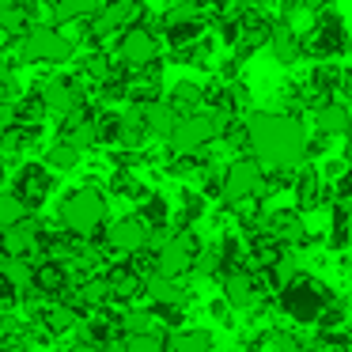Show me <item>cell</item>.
<instances>
[{
    "instance_id": "obj_26",
    "label": "cell",
    "mask_w": 352,
    "mask_h": 352,
    "mask_svg": "<svg viewBox=\"0 0 352 352\" xmlns=\"http://www.w3.org/2000/svg\"><path fill=\"white\" fill-rule=\"evenodd\" d=\"M170 352H216V341L208 329H182L170 341Z\"/></svg>"
},
{
    "instance_id": "obj_12",
    "label": "cell",
    "mask_w": 352,
    "mask_h": 352,
    "mask_svg": "<svg viewBox=\"0 0 352 352\" xmlns=\"http://www.w3.org/2000/svg\"><path fill=\"white\" fill-rule=\"evenodd\" d=\"M311 114H314L311 122H314V133H318V137H326V140L352 137V107H349V102L326 99V102H318Z\"/></svg>"
},
{
    "instance_id": "obj_34",
    "label": "cell",
    "mask_w": 352,
    "mask_h": 352,
    "mask_svg": "<svg viewBox=\"0 0 352 352\" xmlns=\"http://www.w3.org/2000/svg\"><path fill=\"white\" fill-rule=\"evenodd\" d=\"M140 216H144L152 228H163V223H167V201H163V197H144Z\"/></svg>"
},
{
    "instance_id": "obj_40",
    "label": "cell",
    "mask_w": 352,
    "mask_h": 352,
    "mask_svg": "<svg viewBox=\"0 0 352 352\" xmlns=\"http://www.w3.org/2000/svg\"><path fill=\"white\" fill-rule=\"evenodd\" d=\"M16 4H27V0H0V12H4V8H16Z\"/></svg>"
},
{
    "instance_id": "obj_32",
    "label": "cell",
    "mask_w": 352,
    "mask_h": 352,
    "mask_svg": "<svg viewBox=\"0 0 352 352\" xmlns=\"http://www.w3.org/2000/svg\"><path fill=\"white\" fill-rule=\"evenodd\" d=\"M46 326L54 329V333H69V329H76V311L72 307H50L46 311Z\"/></svg>"
},
{
    "instance_id": "obj_8",
    "label": "cell",
    "mask_w": 352,
    "mask_h": 352,
    "mask_svg": "<svg viewBox=\"0 0 352 352\" xmlns=\"http://www.w3.org/2000/svg\"><path fill=\"white\" fill-rule=\"evenodd\" d=\"M201 254V243L190 235V231H178V235H167L163 239V246L155 250V273L163 276H182L193 269V261H197Z\"/></svg>"
},
{
    "instance_id": "obj_6",
    "label": "cell",
    "mask_w": 352,
    "mask_h": 352,
    "mask_svg": "<svg viewBox=\"0 0 352 352\" xmlns=\"http://www.w3.org/2000/svg\"><path fill=\"white\" fill-rule=\"evenodd\" d=\"M344 46H349V27H344L341 12H333V8L314 12L311 31L303 34V57H311V61H333V57L344 54Z\"/></svg>"
},
{
    "instance_id": "obj_18",
    "label": "cell",
    "mask_w": 352,
    "mask_h": 352,
    "mask_svg": "<svg viewBox=\"0 0 352 352\" xmlns=\"http://www.w3.org/2000/svg\"><path fill=\"white\" fill-rule=\"evenodd\" d=\"M38 246V223L27 216L23 223H16V228L0 231V254L4 258H27V254Z\"/></svg>"
},
{
    "instance_id": "obj_2",
    "label": "cell",
    "mask_w": 352,
    "mask_h": 352,
    "mask_svg": "<svg viewBox=\"0 0 352 352\" xmlns=\"http://www.w3.org/2000/svg\"><path fill=\"white\" fill-rule=\"evenodd\" d=\"M110 205L95 186H80V190L65 193V201L57 205V220L69 235L76 239H95L102 228H107Z\"/></svg>"
},
{
    "instance_id": "obj_36",
    "label": "cell",
    "mask_w": 352,
    "mask_h": 352,
    "mask_svg": "<svg viewBox=\"0 0 352 352\" xmlns=\"http://www.w3.org/2000/svg\"><path fill=\"white\" fill-rule=\"evenodd\" d=\"M12 95V69H8V61L0 57V102Z\"/></svg>"
},
{
    "instance_id": "obj_30",
    "label": "cell",
    "mask_w": 352,
    "mask_h": 352,
    "mask_svg": "<svg viewBox=\"0 0 352 352\" xmlns=\"http://www.w3.org/2000/svg\"><path fill=\"white\" fill-rule=\"evenodd\" d=\"M80 299H84L87 307H99V303H107V299H114V292H110V276H91V280H84Z\"/></svg>"
},
{
    "instance_id": "obj_4",
    "label": "cell",
    "mask_w": 352,
    "mask_h": 352,
    "mask_svg": "<svg viewBox=\"0 0 352 352\" xmlns=\"http://www.w3.org/2000/svg\"><path fill=\"white\" fill-rule=\"evenodd\" d=\"M265 190V163L258 160L254 152H243L223 167L220 175V197L228 205H246V201L261 197Z\"/></svg>"
},
{
    "instance_id": "obj_15",
    "label": "cell",
    "mask_w": 352,
    "mask_h": 352,
    "mask_svg": "<svg viewBox=\"0 0 352 352\" xmlns=\"http://www.w3.org/2000/svg\"><path fill=\"white\" fill-rule=\"evenodd\" d=\"M269 54H273L276 65H284V69H292V65L303 57V34L292 27V19H276L273 31H269Z\"/></svg>"
},
{
    "instance_id": "obj_23",
    "label": "cell",
    "mask_w": 352,
    "mask_h": 352,
    "mask_svg": "<svg viewBox=\"0 0 352 352\" xmlns=\"http://www.w3.org/2000/svg\"><path fill=\"white\" fill-rule=\"evenodd\" d=\"M99 8V0H54V19L57 23H80V19H95Z\"/></svg>"
},
{
    "instance_id": "obj_20",
    "label": "cell",
    "mask_w": 352,
    "mask_h": 352,
    "mask_svg": "<svg viewBox=\"0 0 352 352\" xmlns=\"http://www.w3.org/2000/svg\"><path fill=\"white\" fill-rule=\"evenodd\" d=\"M144 296L152 299L160 311H170V307H178L182 303V288H178V276H163V273H152L144 280Z\"/></svg>"
},
{
    "instance_id": "obj_27",
    "label": "cell",
    "mask_w": 352,
    "mask_h": 352,
    "mask_svg": "<svg viewBox=\"0 0 352 352\" xmlns=\"http://www.w3.org/2000/svg\"><path fill=\"white\" fill-rule=\"evenodd\" d=\"M125 352H167V341H163L160 329H144V333H125Z\"/></svg>"
},
{
    "instance_id": "obj_14",
    "label": "cell",
    "mask_w": 352,
    "mask_h": 352,
    "mask_svg": "<svg viewBox=\"0 0 352 352\" xmlns=\"http://www.w3.org/2000/svg\"><path fill=\"white\" fill-rule=\"evenodd\" d=\"M258 231L273 235L280 246H296L307 239V223H303V216H299V208H273V212H265Z\"/></svg>"
},
{
    "instance_id": "obj_3",
    "label": "cell",
    "mask_w": 352,
    "mask_h": 352,
    "mask_svg": "<svg viewBox=\"0 0 352 352\" xmlns=\"http://www.w3.org/2000/svg\"><path fill=\"white\" fill-rule=\"evenodd\" d=\"M235 122V118L220 114V110H197V114H182L175 125V133L167 137L170 152L175 155H197L205 152L212 140H220L223 133H228V125Z\"/></svg>"
},
{
    "instance_id": "obj_31",
    "label": "cell",
    "mask_w": 352,
    "mask_h": 352,
    "mask_svg": "<svg viewBox=\"0 0 352 352\" xmlns=\"http://www.w3.org/2000/svg\"><path fill=\"white\" fill-rule=\"evenodd\" d=\"M34 288H42V292H61V288H65V269L57 265V261L38 265V269H34Z\"/></svg>"
},
{
    "instance_id": "obj_7",
    "label": "cell",
    "mask_w": 352,
    "mask_h": 352,
    "mask_svg": "<svg viewBox=\"0 0 352 352\" xmlns=\"http://www.w3.org/2000/svg\"><path fill=\"white\" fill-rule=\"evenodd\" d=\"M160 54H163V42H160V34L152 31V27H144V23H133V27H125L122 34H118V50H114V57H118V65H125V69H148V65H160Z\"/></svg>"
},
{
    "instance_id": "obj_10",
    "label": "cell",
    "mask_w": 352,
    "mask_h": 352,
    "mask_svg": "<svg viewBox=\"0 0 352 352\" xmlns=\"http://www.w3.org/2000/svg\"><path fill=\"white\" fill-rule=\"evenodd\" d=\"M284 307H288L296 318H318L322 307H326V288H322L318 280L296 276V280L284 284Z\"/></svg>"
},
{
    "instance_id": "obj_11",
    "label": "cell",
    "mask_w": 352,
    "mask_h": 352,
    "mask_svg": "<svg viewBox=\"0 0 352 352\" xmlns=\"http://www.w3.org/2000/svg\"><path fill=\"white\" fill-rule=\"evenodd\" d=\"M144 19V0H107L95 16V34H122Z\"/></svg>"
},
{
    "instance_id": "obj_16",
    "label": "cell",
    "mask_w": 352,
    "mask_h": 352,
    "mask_svg": "<svg viewBox=\"0 0 352 352\" xmlns=\"http://www.w3.org/2000/svg\"><path fill=\"white\" fill-rule=\"evenodd\" d=\"M258 296H261L258 273H250V269H231V273H223V299L231 307H254Z\"/></svg>"
},
{
    "instance_id": "obj_17",
    "label": "cell",
    "mask_w": 352,
    "mask_h": 352,
    "mask_svg": "<svg viewBox=\"0 0 352 352\" xmlns=\"http://www.w3.org/2000/svg\"><path fill=\"white\" fill-rule=\"evenodd\" d=\"M137 107H140V118H144L148 137H155V140H167L170 133H175L178 118H182L167 99H148V102H137Z\"/></svg>"
},
{
    "instance_id": "obj_13",
    "label": "cell",
    "mask_w": 352,
    "mask_h": 352,
    "mask_svg": "<svg viewBox=\"0 0 352 352\" xmlns=\"http://www.w3.org/2000/svg\"><path fill=\"white\" fill-rule=\"evenodd\" d=\"M80 102H84V91H80V84L72 76H54V80L42 84V107H46L50 114L72 118L80 110Z\"/></svg>"
},
{
    "instance_id": "obj_21",
    "label": "cell",
    "mask_w": 352,
    "mask_h": 352,
    "mask_svg": "<svg viewBox=\"0 0 352 352\" xmlns=\"http://www.w3.org/2000/svg\"><path fill=\"white\" fill-rule=\"evenodd\" d=\"M167 102L178 114H197V110H205V87H201L197 80H178V84L170 87Z\"/></svg>"
},
{
    "instance_id": "obj_25",
    "label": "cell",
    "mask_w": 352,
    "mask_h": 352,
    "mask_svg": "<svg viewBox=\"0 0 352 352\" xmlns=\"http://www.w3.org/2000/svg\"><path fill=\"white\" fill-rule=\"evenodd\" d=\"M107 276H110V292H114V299L140 296V292H144V280H148V276L137 273V269H114V273H107Z\"/></svg>"
},
{
    "instance_id": "obj_43",
    "label": "cell",
    "mask_w": 352,
    "mask_h": 352,
    "mask_svg": "<svg viewBox=\"0 0 352 352\" xmlns=\"http://www.w3.org/2000/svg\"><path fill=\"white\" fill-rule=\"evenodd\" d=\"M0 175H4V167H0Z\"/></svg>"
},
{
    "instance_id": "obj_37",
    "label": "cell",
    "mask_w": 352,
    "mask_h": 352,
    "mask_svg": "<svg viewBox=\"0 0 352 352\" xmlns=\"http://www.w3.org/2000/svg\"><path fill=\"white\" fill-rule=\"evenodd\" d=\"M344 170H349V160H329L326 167H322V178H329V182H333V178H341Z\"/></svg>"
},
{
    "instance_id": "obj_28",
    "label": "cell",
    "mask_w": 352,
    "mask_h": 352,
    "mask_svg": "<svg viewBox=\"0 0 352 352\" xmlns=\"http://www.w3.org/2000/svg\"><path fill=\"white\" fill-rule=\"evenodd\" d=\"M27 27H31V16H27L23 4H16V8H4L0 12V34H12V38H23Z\"/></svg>"
},
{
    "instance_id": "obj_9",
    "label": "cell",
    "mask_w": 352,
    "mask_h": 352,
    "mask_svg": "<svg viewBox=\"0 0 352 352\" xmlns=\"http://www.w3.org/2000/svg\"><path fill=\"white\" fill-rule=\"evenodd\" d=\"M148 243H152V223L140 212L107 223V246L114 254H140V250H148Z\"/></svg>"
},
{
    "instance_id": "obj_5",
    "label": "cell",
    "mask_w": 352,
    "mask_h": 352,
    "mask_svg": "<svg viewBox=\"0 0 352 352\" xmlns=\"http://www.w3.org/2000/svg\"><path fill=\"white\" fill-rule=\"evenodd\" d=\"M76 54V42L61 31V27H27V34L19 38V61L23 65H65Z\"/></svg>"
},
{
    "instance_id": "obj_35",
    "label": "cell",
    "mask_w": 352,
    "mask_h": 352,
    "mask_svg": "<svg viewBox=\"0 0 352 352\" xmlns=\"http://www.w3.org/2000/svg\"><path fill=\"white\" fill-rule=\"evenodd\" d=\"M16 296H19V284L12 280V276L4 273V269H0V311H4V307H12V303H16Z\"/></svg>"
},
{
    "instance_id": "obj_42",
    "label": "cell",
    "mask_w": 352,
    "mask_h": 352,
    "mask_svg": "<svg viewBox=\"0 0 352 352\" xmlns=\"http://www.w3.org/2000/svg\"><path fill=\"white\" fill-rule=\"evenodd\" d=\"M344 54H352V31H349V46H344Z\"/></svg>"
},
{
    "instance_id": "obj_29",
    "label": "cell",
    "mask_w": 352,
    "mask_h": 352,
    "mask_svg": "<svg viewBox=\"0 0 352 352\" xmlns=\"http://www.w3.org/2000/svg\"><path fill=\"white\" fill-rule=\"evenodd\" d=\"M0 269L19 284V292L34 288V269H31V261H27V258H0Z\"/></svg>"
},
{
    "instance_id": "obj_19",
    "label": "cell",
    "mask_w": 352,
    "mask_h": 352,
    "mask_svg": "<svg viewBox=\"0 0 352 352\" xmlns=\"http://www.w3.org/2000/svg\"><path fill=\"white\" fill-rule=\"evenodd\" d=\"M50 190H54V178H50V167H23L16 178V193L27 201V205H42V201L50 197Z\"/></svg>"
},
{
    "instance_id": "obj_38",
    "label": "cell",
    "mask_w": 352,
    "mask_h": 352,
    "mask_svg": "<svg viewBox=\"0 0 352 352\" xmlns=\"http://www.w3.org/2000/svg\"><path fill=\"white\" fill-rule=\"evenodd\" d=\"M303 12H322V8H329V0H296Z\"/></svg>"
},
{
    "instance_id": "obj_24",
    "label": "cell",
    "mask_w": 352,
    "mask_h": 352,
    "mask_svg": "<svg viewBox=\"0 0 352 352\" xmlns=\"http://www.w3.org/2000/svg\"><path fill=\"white\" fill-rule=\"evenodd\" d=\"M27 216H31V205H27L16 190H0V231L23 223Z\"/></svg>"
},
{
    "instance_id": "obj_41",
    "label": "cell",
    "mask_w": 352,
    "mask_h": 352,
    "mask_svg": "<svg viewBox=\"0 0 352 352\" xmlns=\"http://www.w3.org/2000/svg\"><path fill=\"white\" fill-rule=\"evenodd\" d=\"M344 160H349V167H352V137H349V148H344Z\"/></svg>"
},
{
    "instance_id": "obj_33",
    "label": "cell",
    "mask_w": 352,
    "mask_h": 352,
    "mask_svg": "<svg viewBox=\"0 0 352 352\" xmlns=\"http://www.w3.org/2000/svg\"><path fill=\"white\" fill-rule=\"evenodd\" d=\"M122 329H125V333H144V329H155V314L152 311H137V307H133V311L122 314Z\"/></svg>"
},
{
    "instance_id": "obj_22",
    "label": "cell",
    "mask_w": 352,
    "mask_h": 352,
    "mask_svg": "<svg viewBox=\"0 0 352 352\" xmlns=\"http://www.w3.org/2000/svg\"><path fill=\"white\" fill-rule=\"evenodd\" d=\"M80 152H84V148H76L69 137H61V140H54V144L46 148V167L69 175V170L80 167Z\"/></svg>"
},
{
    "instance_id": "obj_1",
    "label": "cell",
    "mask_w": 352,
    "mask_h": 352,
    "mask_svg": "<svg viewBox=\"0 0 352 352\" xmlns=\"http://www.w3.org/2000/svg\"><path fill=\"white\" fill-rule=\"evenodd\" d=\"M246 137H250V152L265 163L269 170H296L307 163V129L296 114H280V110H246Z\"/></svg>"
},
{
    "instance_id": "obj_39",
    "label": "cell",
    "mask_w": 352,
    "mask_h": 352,
    "mask_svg": "<svg viewBox=\"0 0 352 352\" xmlns=\"http://www.w3.org/2000/svg\"><path fill=\"white\" fill-rule=\"evenodd\" d=\"M69 352H102V349H99V344H91V341H84V344H72Z\"/></svg>"
}]
</instances>
